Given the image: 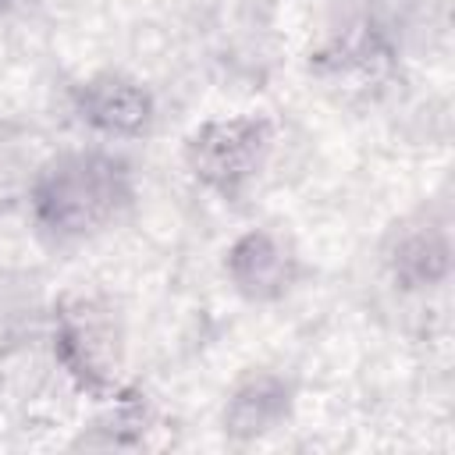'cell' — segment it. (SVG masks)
I'll return each mask as SVG.
<instances>
[{
  "label": "cell",
  "mask_w": 455,
  "mask_h": 455,
  "mask_svg": "<svg viewBox=\"0 0 455 455\" xmlns=\"http://www.w3.org/2000/svg\"><path fill=\"white\" fill-rule=\"evenodd\" d=\"M277 139L281 128L270 114H217L199 121L181 139V167L203 192L217 196L228 206H238L263 181L277 153Z\"/></svg>",
  "instance_id": "4"
},
{
  "label": "cell",
  "mask_w": 455,
  "mask_h": 455,
  "mask_svg": "<svg viewBox=\"0 0 455 455\" xmlns=\"http://www.w3.org/2000/svg\"><path fill=\"white\" fill-rule=\"evenodd\" d=\"M11 4H14V0H0V11H7V7H11Z\"/></svg>",
  "instance_id": "11"
},
{
  "label": "cell",
  "mask_w": 455,
  "mask_h": 455,
  "mask_svg": "<svg viewBox=\"0 0 455 455\" xmlns=\"http://www.w3.org/2000/svg\"><path fill=\"white\" fill-rule=\"evenodd\" d=\"M306 71L338 107L373 110L405 82L402 36L380 7L363 4L309 46Z\"/></svg>",
  "instance_id": "3"
},
{
  "label": "cell",
  "mask_w": 455,
  "mask_h": 455,
  "mask_svg": "<svg viewBox=\"0 0 455 455\" xmlns=\"http://www.w3.org/2000/svg\"><path fill=\"white\" fill-rule=\"evenodd\" d=\"M50 149H39V135L18 121H0V220L25 213L28 181L39 160Z\"/></svg>",
  "instance_id": "10"
},
{
  "label": "cell",
  "mask_w": 455,
  "mask_h": 455,
  "mask_svg": "<svg viewBox=\"0 0 455 455\" xmlns=\"http://www.w3.org/2000/svg\"><path fill=\"white\" fill-rule=\"evenodd\" d=\"M68 117L100 142H142L160 121L156 92L132 71L96 68L64 89Z\"/></svg>",
  "instance_id": "6"
},
{
  "label": "cell",
  "mask_w": 455,
  "mask_h": 455,
  "mask_svg": "<svg viewBox=\"0 0 455 455\" xmlns=\"http://www.w3.org/2000/svg\"><path fill=\"white\" fill-rule=\"evenodd\" d=\"M46 345L57 377L85 402L114 398L128 377V327L121 306L96 288H64L46 306Z\"/></svg>",
  "instance_id": "2"
},
{
  "label": "cell",
  "mask_w": 455,
  "mask_h": 455,
  "mask_svg": "<svg viewBox=\"0 0 455 455\" xmlns=\"http://www.w3.org/2000/svg\"><path fill=\"white\" fill-rule=\"evenodd\" d=\"M299 380L281 366H249L224 391L217 427L235 448L259 444L295 419Z\"/></svg>",
  "instance_id": "8"
},
{
  "label": "cell",
  "mask_w": 455,
  "mask_h": 455,
  "mask_svg": "<svg viewBox=\"0 0 455 455\" xmlns=\"http://www.w3.org/2000/svg\"><path fill=\"white\" fill-rule=\"evenodd\" d=\"M380 270L398 295L423 299L441 291L455 274L451 220L441 206H416L391 220L377 245Z\"/></svg>",
  "instance_id": "5"
},
{
  "label": "cell",
  "mask_w": 455,
  "mask_h": 455,
  "mask_svg": "<svg viewBox=\"0 0 455 455\" xmlns=\"http://www.w3.org/2000/svg\"><path fill=\"white\" fill-rule=\"evenodd\" d=\"M220 270L228 288L249 306H277L309 277L295 238L270 224L238 231L220 256Z\"/></svg>",
  "instance_id": "7"
},
{
  "label": "cell",
  "mask_w": 455,
  "mask_h": 455,
  "mask_svg": "<svg viewBox=\"0 0 455 455\" xmlns=\"http://www.w3.org/2000/svg\"><path fill=\"white\" fill-rule=\"evenodd\" d=\"M160 427V409L146 387L128 380L114 398L96 402L92 419L75 434L71 448H96V451H128L142 448L146 437Z\"/></svg>",
  "instance_id": "9"
},
{
  "label": "cell",
  "mask_w": 455,
  "mask_h": 455,
  "mask_svg": "<svg viewBox=\"0 0 455 455\" xmlns=\"http://www.w3.org/2000/svg\"><path fill=\"white\" fill-rule=\"evenodd\" d=\"M139 199L135 164L110 142L50 149L25 196V217L50 249L85 245L117 228Z\"/></svg>",
  "instance_id": "1"
}]
</instances>
